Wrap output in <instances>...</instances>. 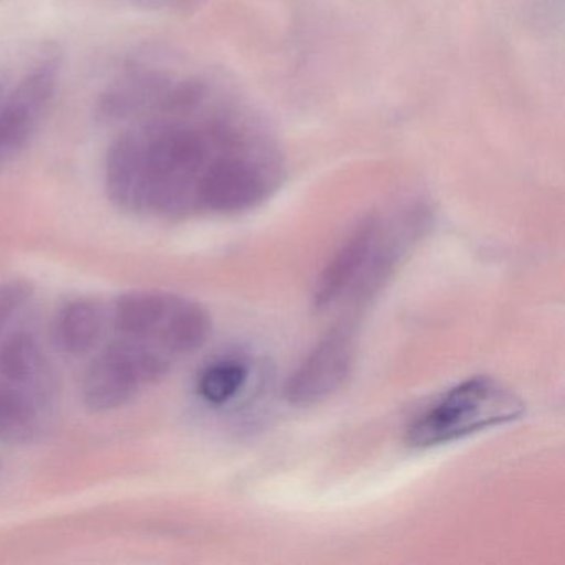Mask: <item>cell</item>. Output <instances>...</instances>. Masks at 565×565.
Segmentation results:
<instances>
[{"mask_svg": "<svg viewBox=\"0 0 565 565\" xmlns=\"http://www.w3.org/2000/svg\"><path fill=\"white\" fill-rule=\"evenodd\" d=\"M173 359L147 343L117 339L92 362L82 395L92 412H108L130 402L141 386L167 375Z\"/></svg>", "mask_w": 565, "mask_h": 565, "instance_id": "obj_2", "label": "cell"}, {"mask_svg": "<svg viewBox=\"0 0 565 565\" xmlns=\"http://www.w3.org/2000/svg\"><path fill=\"white\" fill-rule=\"evenodd\" d=\"M353 356L355 349L352 330L349 327L330 330L290 376L286 385V398L296 406L326 402L349 379Z\"/></svg>", "mask_w": 565, "mask_h": 565, "instance_id": "obj_3", "label": "cell"}, {"mask_svg": "<svg viewBox=\"0 0 565 565\" xmlns=\"http://www.w3.org/2000/svg\"><path fill=\"white\" fill-rule=\"evenodd\" d=\"M104 323L100 303L87 299L72 300L54 317L52 339L62 352L74 356L85 355L100 340Z\"/></svg>", "mask_w": 565, "mask_h": 565, "instance_id": "obj_11", "label": "cell"}, {"mask_svg": "<svg viewBox=\"0 0 565 565\" xmlns=\"http://www.w3.org/2000/svg\"><path fill=\"white\" fill-rule=\"evenodd\" d=\"M273 184L254 161L233 154L214 158L198 186V210L220 214L253 210L269 196Z\"/></svg>", "mask_w": 565, "mask_h": 565, "instance_id": "obj_4", "label": "cell"}, {"mask_svg": "<svg viewBox=\"0 0 565 565\" xmlns=\"http://www.w3.org/2000/svg\"><path fill=\"white\" fill-rule=\"evenodd\" d=\"M0 380L55 395V379L39 343L28 333H15L0 343Z\"/></svg>", "mask_w": 565, "mask_h": 565, "instance_id": "obj_10", "label": "cell"}, {"mask_svg": "<svg viewBox=\"0 0 565 565\" xmlns=\"http://www.w3.org/2000/svg\"><path fill=\"white\" fill-rule=\"evenodd\" d=\"M525 403L504 383L491 376H472L452 386L406 431L412 448H435L466 436L521 418Z\"/></svg>", "mask_w": 565, "mask_h": 565, "instance_id": "obj_1", "label": "cell"}, {"mask_svg": "<svg viewBox=\"0 0 565 565\" xmlns=\"http://www.w3.org/2000/svg\"><path fill=\"white\" fill-rule=\"evenodd\" d=\"M32 290V284L24 279L9 280L0 286V335L31 299Z\"/></svg>", "mask_w": 565, "mask_h": 565, "instance_id": "obj_13", "label": "cell"}, {"mask_svg": "<svg viewBox=\"0 0 565 565\" xmlns=\"http://www.w3.org/2000/svg\"><path fill=\"white\" fill-rule=\"evenodd\" d=\"M105 186L111 203L130 213H148V180L140 134L114 141L105 163Z\"/></svg>", "mask_w": 565, "mask_h": 565, "instance_id": "obj_7", "label": "cell"}, {"mask_svg": "<svg viewBox=\"0 0 565 565\" xmlns=\"http://www.w3.org/2000/svg\"><path fill=\"white\" fill-rule=\"evenodd\" d=\"M382 224L376 217L363 221L320 274L312 302L317 310L329 309L353 287H359L379 246Z\"/></svg>", "mask_w": 565, "mask_h": 565, "instance_id": "obj_6", "label": "cell"}, {"mask_svg": "<svg viewBox=\"0 0 565 565\" xmlns=\"http://www.w3.org/2000/svg\"><path fill=\"white\" fill-rule=\"evenodd\" d=\"M57 71L52 64L32 68L0 105V163L18 154L31 140L54 98Z\"/></svg>", "mask_w": 565, "mask_h": 565, "instance_id": "obj_5", "label": "cell"}, {"mask_svg": "<svg viewBox=\"0 0 565 565\" xmlns=\"http://www.w3.org/2000/svg\"><path fill=\"white\" fill-rule=\"evenodd\" d=\"M247 379L249 369L246 363L237 359L217 360L201 373L198 392L210 405H226L243 392Z\"/></svg>", "mask_w": 565, "mask_h": 565, "instance_id": "obj_12", "label": "cell"}, {"mask_svg": "<svg viewBox=\"0 0 565 565\" xmlns=\"http://www.w3.org/2000/svg\"><path fill=\"white\" fill-rule=\"evenodd\" d=\"M173 299L174 296L171 294L153 290H138L121 296L115 302L111 313V322L118 339L147 343L161 350L158 340Z\"/></svg>", "mask_w": 565, "mask_h": 565, "instance_id": "obj_9", "label": "cell"}, {"mask_svg": "<svg viewBox=\"0 0 565 565\" xmlns=\"http://www.w3.org/2000/svg\"><path fill=\"white\" fill-rule=\"evenodd\" d=\"M55 395L0 380V441L8 445L32 443L44 428L45 416Z\"/></svg>", "mask_w": 565, "mask_h": 565, "instance_id": "obj_8", "label": "cell"}]
</instances>
